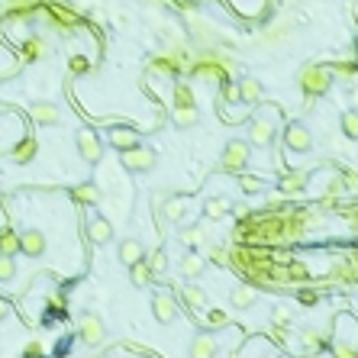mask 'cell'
I'll use <instances>...</instances> for the list:
<instances>
[{
	"label": "cell",
	"mask_w": 358,
	"mask_h": 358,
	"mask_svg": "<svg viewBox=\"0 0 358 358\" xmlns=\"http://www.w3.org/2000/svg\"><path fill=\"white\" fill-rule=\"evenodd\" d=\"M78 336L85 346H97V342H104L107 329H104V320L97 313H85L81 316V323H78Z\"/></svg>",
	"instance_id": "7"
},
{
	"label": "cell",
	"mask_w": 358,
	"mask_h": 358,
	"mask_svg": "<svg viewBox=\"0 0 358 358\" xmlns=\"http://www.w3.org/2000/svg\"><path fill=\"white\" fill-rule=\"evenodd\" d=\"M342 133L348 139H358V110H346L342 113Z\"/></svg>",
	"instance_id": "34"
},
{
	"label": "cell",
	"mask_w": 358,
	"mask_h": 358,
	"mask_svg": "<svg viewBox=\"0 0 358 358\" xmlns=\"http://www.w3.org/2000/svg\"><path fill=\"white\" fill-rule=\"evenodd\" d=\"M123 165H126V171H133V175H146V171H152L158 165V155H155V148H148V146H133L123 152Z\"/></svg>",
	"instance_id": "4"
},
{
	"label": "cell",
	"mask_w": 358,
	"mask_h": 358,
	"mask_svg": "<svg viewBox=\"0 0 358 358\" xmlns=\"http://www.w3.org/2000/svg\"><path fill=\"white\" fill-rule=\"evenodd\" d=\"M300 300H304V304H316V291H304V294H300Z\"/></svg>",
	"instance_id": "46"
},
{
	"label": "cell",
	"mask_w": 358,
	"mask_h": 358,
	"mask_svg": "<svg viewBox=\"0 0 358 358\" xmlns=\"http://www.w3.org/2000/svg\"><path fill=\"white\" fill-rule=\"evenodd\" d=\"M210 262L230 265V249H226V245H213V249H210Z\"/></svg>",
	"instance_id": "39"
},
{
	"label": "cell",
	"mask_w": 358,
	"mask_h": 358,
	"mask_svg": "<svg viewBox=\"0 0 358 358\" xmlns=\"http://www.w3.org/2000/svg\"><path fill=\"white\" fill-rule=\"evenodd\" d=\"M271 323H274V326H287V323H291V313H287L284 306H274V310H271Z\"/></svg>",
	"instance_id": "43"
},
{
	"label": "cell",
	"mask_w": 358,
	"mask_h": 358,
	"mask_svg": "<svg viewBox=\"0 0 358 358\" xmlns=\"http://www.w3.org/2000/svg\"><path fill=\"white\" fill-rule=\"evenodd\" d=\"M32 155H36V139H20V142L13 146V152H10V158L16 161V165L32 161Z\"/></svg>",
	"instance_id": "25"
},
{
	"label": "cell",
	"mask_w": 358,
	"mask_h": 358,
	"mask_svg": "<svg viewBox=\"0 0 358 358\" xmlns=\"http://www.w3.org/2000/svg\"><path fill=\"white\" fill-rule=\"evenodd\" d=\"M355 58H358V55H355Z\"/></svg>",
	"instance_id": "51"
},
{
	"label": "cell",
	"mask_w": 358,
	"mask_h": 358,
	"mask_svg": "<svg viewBox=\"0 0 358 358\" xmlns=\"http://www.w3.org/2000/svg\"><path fill=\"white\" fill-rule=\"evenodd\" d=\"M184 213L188 210H184V201H181V197H165V201H161V216L168 223H181Z\"/></svg>",
	"instance_id": "23"
},
{
	"label": "cell",
	"mask_w": 358,
	"mask_h": 358,
	"mask_svg": "<svg viewBox=\"0 0 358 358\" xmlns=\"http://www.w3.org/2000/svg\"><path fill=\"white\" fill-rule=\"evenodd\" d=\"M16 278V262L13 255H0V281H13Z\"/></svg>",
	"instance_id": "35"
},
{
	"label": "cell",
	"mask_w": 358,
	"mask_h": 358,
	"mask_svg": "<svg viewBox=\"0 0 358 358\" xmlns=\"http://www.w3.org/2000/svg\"><path fill=\"white\" fill-rule=\"evenodd\" d=\"M129 278H133V284H136V287L155 284V271L148 268L146 258H142V262H136V265H129Z\"/></svg>",
	"instance_id": "21"
},
{
	"label": "cell",
	"mask_w": 358,
	"mask_h": 358,
	"mask_svg": "<svg viewBox=\"0 0 358 358\" xmlns=\"http://www.w3.org/2000/svg\"><path fill=\"white\" fill-rule=\"evenodd\" d=\"M107 139H110V146H113V148L126 152V148H133L139 142V133H133L129 126H113L110 133H107Z\"/></svg>",
	"instance_id": "15"
},
{
	"label": "cell",
	"mask_w": 358,
	"mask_h": 358,
	"mask_svg": "<svg viewBox=\"0 0 358 358\" xmlns=\"http://www.w3.org/2000/svg\"><path fill=\"white\" fill-rule=\"evenodd\" d=\"M239 100V85H232V81H223V104L230 107Z\"/></svg>",
	"instance_id": "38"
},
{
	"label": "cell",
	"mask_w": 358,
	"mask_h": 358,
	"mask_svg": "<svg viewBox=\"0 0 358 358\" xmlns=\"http://www.w3.org/2000/svg\"><path fill=\"white\" fill-rule=\"evenodd\" d=\"M20 252L26 255V258H43L45 255V232L43 230L20 232Z\"/></svg>",
	"instance_id": "9"
},
{
	"label": "cell",
	"mask_w": 358,
	"mask_h": 358,
	"mask_svg": "<svg viewBox=\"0 0 358 358\" xmlns=\"http://www.w3.org/2000/svg\"><path fill=\"white\" fill-rule=\"evenodd\" d=\"M0 203H3V188H0Z\"/></svg>",
	"instance_id": "49"
},
{
	"label": "cell",
	"mask_w": 358,
	"mask_h": 358,
	"mask_svg": "<svg viewBox=\"0 0 358 358\" xmlns=\"http://www.w3.org/2000/svg\"><path fill=\"white\" fill-rule=\"evenodd\" d=\"M243 190H245V194H258V190H262V178L243 175Z\"/></svg>",
	"instance_id": "44"
},
{
	"label": "cell",
	"mask_w": 358,
	"mask_h": 358,
	"mask_svg": "<svg viewBox=\"0 0 358 358\" xmlns=\"http://www.w3.org/2000/svg\"><path fill=\"white\" fill-rule=\"evenodd\" d=\"M201 123V113H197V107H175V126L181 129H190Z\"/></svg>",
	"instance_id": "24"
},
{
	"label": "cell",
	"mask_w": 358,
	"mask_h": 358,
	"mask_svg": "<svg viewBox=\"0 0 358 358\" xmlns=\"http://www.w3.org/2000/svg\"><path fill=\"white\" fill-rule=\"evenodd\" d=\"M116 255H120V262L126 265H136V262H142V258H146V245L139 243V239H133V236H129V239H123V243H120V249H116Z\"/></svg>",
	"instance_id": "13"
},
{
	"label": "cell",
	"mask_w": 358,
	"mask_h": 358,
	"mask_svg": "<svg viewBox=\"0 0 358 358\" xmlns=\"http://www.w3.org/2000/svg\"><path fill=\"white\" fill-rule=\"evenodd\" d=\"M0 255H20V232L0 230Z\"/></svg>",
	"instance_id": "28"
},
{
	"label": "cell",
	"mask_w": 358,
	"mask_h": 358,
	"mask_svg": "<svg viewBox=\"0 0 358 358\" xmlns=\"http://www.w3.org/2000/svg\"><path fill=\"white\" fill-rule=\"evenodd\" d=\"M268 358H274V355H268Z\"/></svg>",
	"instance_id": "50"
},
{
	"label": "cell",
	"mask_w": 358,
	"mask_h": 358,
	"mask_svg": "<svg viewBox=\"0 0 358 358\" xmlns=\"http://www.w3.org/2000/svg\"><path fill=\"white\" fill-rule=\"evenodd\" d=\"M190 74L194 78H207V81H230V62L226 58H220L216 52H207V55H201V62H194V68H190Z\"/></svg>",
	"instance_id": "3"
},
{
	"label": "cell",
	"mask_w": 358,
	"mask_h": 358,
	"mask_svg": "<svg viewBox=\"0 0 358 358\" xmlns=\"http://www.w3.org/2000/svg\"><path fill=\"white\" fill-rule=\"evenodd\" d=\"M216 352H220V342L210 333H197L190 339V348H188L190 358H216Z\"/></svg>",
	"instance_id": "10"
},
{
	"label": "cell",
	"mask_w": 358,
	"mask_h": 358,
	"mask_svg": "<svg viewBox=\"0 0 358 358\" xmlns=\"http://www.w3.org/2000/svg\"><path fill=\"white\" fill-rule=\"evenodd\" d=\"M262 97H265V87L258 78H243V81H239V100H243V104H258Z\"/></svg>",
	"instance_id": "18"
},
{
	"label": "cell",
	"mask_w": 358,
	"mask_h": 358,
	"mask_svg": "<svg viewBox=\"0 0 358 358\" xmlns=\"http://www.w3.org/2000/svg\"><path fill=\"white\" fill-rule=\"evenodd\" d=\"M181 300H184L190 310H201V306L207 304V294H203V287L188 284V287H181Z\"/></svg>",
	"instance_id": "26"
},
{
	"label": "cell",
	"mask_w": 358,
	"mask_h": 358,
	"mask_svg": "<svg viewBox=\"0 0 358 358\" xmlns=\"http://www.w3.org/2000/svg\"><path fill=\"white\" fill-rule=\"evenodd\" d=\"M175 107H194V91L188 81H175Z\"/></svg>",
	"instance_id": "30"
},
{
	"label": "cell",
	"mask_w": 358,
	"mask_h": 358,
	"mask_svg": "<svg viewBox=\"0 0 358 358\" xmlns=\"http://www.w3.org/2000/svg\"><path fill=\"white\" fill-rule=\"evenodd\" d=\"M329 352H333V358H358V348L352 342H346V339H333Z\"/></svg>",
	"instance_id": "29"
},
{
	"label": "cell",
	"mask_w": 358,
	"mask_h": 358,
	"mask_svg": "<svg viewBox=\"0 0 358 358\" xmlns=\"http://www.w3.org/2000/svg\"><path fill=\"white\" fill-rule=\"evenodd\" d=\"M43 52H45V43H43V39H36V36L23 43V58H26V62H36Z\"/></svg>",
	"instance_id": "32"
},
{
	"label": "cell",
	"mask_w": 358,
	"mask_h": 358,
	"mask_svg": "<svg viewBox=\"0 0 358 358\" xmlns=\"http://www.w3.org/2000/svg\"><path fill=\"white\" fill-rule=\"evenodd\" d=\"M274 142V123L271 116H252L249 120V146L268 148Z\"/></svg>",
	"instance_id": "6"
},
{
	"label": "cell",
	"mask_w": 358,
	"mask_h": 358,
	"mask_svg": "<svg viewBox=\"0 0 358 358\" xmlns=\"http://www.w3.org/2000/svg\"><path fill=\"white\" fill-rule=\"evenodd\" d=\"M333 74H336V78H342V81H355L358 58H355V62H336V65H333Z\"/></svg>",
	"instance_id": "33"
},
{
	"label": "cell",
	"mask_w": 358,
	"mask_h": 358,
	"mask_svg": "<svg viewBox=\"0 0 358 358\" xmlns=\"http://www.w3.org/2000/svg\"><path fill=\"white\" fill-rule=\"evenodd\" d=\"M49 306H55V310H62V306H65V297H62V294H52V297H49Z\"/></svg>",
	"instance_id": "45"
},
{
	"label": "cell",
	"mask_w": 358,
	"mask_h": 358,
	"mask_svg": "<svg viewBox=\"0 0 358 358\" xmlns=\"http://www.w3.org/2000/svg\"><path fill=\"white\" fill-rule=\"evenodd\" d=\"M306 181H310L306 171H281L278 188H281V194H300V190L306 188Z\"/></svg>",
	"instance_id": "14"
},
{
	"label": "cell",
	"mask_w": 358,
	"mask_h": 358,
	"mask_svg": "<svg viewBox=\"0 0 358 358\" xmlns=\"http://www.w3.org/2000/svg\"><path fill=\"white\" fill-rule=\"evenodd\" d=\"M297 339H300V348H304L306 355H320V352H323V348L329 346V342H326V333H323V329H310V326H304Z\"/></svg>",
	"instance_id": "12"
},
{
	"label": "cell",
	"mask_w": 358,
	"mask_h": 358,
	"mask_svg": "<svg viewBox=\"0 0 358 358\" xmlns=\"http://www.w3.org/2000/svg\"><path fill=\"white\" fill-rule=\"evenodd\" d=\"M43 352H45L43 342H39V339H30V342H26V352H23V358H43Z\"/></svg>",
	"instance_id": "40"
},
{
	"label": "cell",
	"mask_w": 358,
	"mask_h": 358,
	"mask_svg": "<svg viewBox=\"0 0 358 358\" xmlns=\"http://www.w3.org/2000/svg\"><path fill=\"white\" fill-rule=\"evenodd\" d=\"M178 239L188 245V249H194V245L201 243V230H197V226H184V230L178 232Z\"/></svg>",
	"instance_id": "36"
},
{
	"label": "cell",
	"mask_w": 358,
	"mask_h": 358,
	"mask_svg": "<svg viewBox=\"0 0 358 358\" xmlns=\"http://www.w3.org/2000/svg\"><path fill=\"white\" fill-rule=\"evenodd\" d=\"M148 268L155 271V278H161V274L168 271V255H165V249H155V252L148 255Z\"/></svg>",
	"instance_id": "31"
},
{
	"label": "cell",
	"mask_w": 358,
	"mask_h": 358,
	"mask_svg": "<svg viewBox=\"0 0 358 358\" xmlns=\"http://www.w3.org/2000/svg\"><path fill=\"white\" fill-rule=\"evenodd\" d=\"M71 201L74 203H85V207H94V203H100V190H97L94 181L78 184V188H71Z\"/></svg>",
	"instance_id": "19"
},
{
	"label": "cell",
	"mask_w": 358,
	"mask_h": 358,
	"mask_svg": "<svg viewBox=\"0 0 358 358\" xmlns=\"http://www.w3.org/2000/svg\"><path fill=\"white\" fill-rule=\"evenodd\" d=\"M3 316H7V304H3V300H0V320H3Z\"/></svg>",
	"instance_id": "48"
},
{
	"label": "cell",
	"mask_w": 358,
	"mask_h": 358,
	"mask_svg": "<svg viewBox=\"0 0 358 358\" xmlns=\"http://www.w3.org/2000/svg\"><path fill=\"white\" fill-rule=\"evenodd\" d=\"M297 81H300V91L306 97V107L313 104L316 97H323L333 85V71L329 68H320V65H304L300 74H297Z\"/></svg>",
	"instance_id": "1"
},
{
	"label": "cell",
	"mask_w": 358,
	"mask_h": 358,
	"mask_svg": "<svg viewBox=\"0 0 358 358\" xmlns=\"http://www.w3.org/2000/svg\"><path fill=\"white\" fill-rule=\"evenodd\" d=\"M230 300H232V306H236V310H249V306H252L255 300H258V291H255V287H249V284L232 287Z\"/></svg>",
	"instance_id": "22"
},
{
	"label": "cell",
	"mask_w": 358,
	"mask_h": 358,
	"mask_svg": "<svg viewBox=\"0 0 358 358\" xmlns=\"http://www.w3.org/2000/svg\"><path fill=\"white\" fill-rule=\"evenodd\" d=\"M32 120L39 123V126H52V123H58V107L49 104V100H39V104L30 107Z\"/></svg>",
	"instance_id": "17"
},
{
	"label": "cell",
	"mask_w": 358,
	"mask_h": 358,
	"mask_svg": "<svg viewBox=\"0 0 358 358\" xmlns=\"http://www.w3.org/2000/svg\"><path fill=\"white\" fill-rule=\"evenodd\" d=\"M152 313H155L158 323H171V320L178 316V300L171 294H165V291H158V294L152 297Z\"/></svg>",
	"instance_id": "11"
},
{
	"label": "cell",
	"mask_w": 358,
	"mask_h": 358,
	"mask_svg": "<svg viewBox=\"0 0 358 358\" xmlns=\"http://www.w3.org/2000/svg\"><path fill=\"white\" fill-rule=\"evenodd\" d=\"M230 210H232V207H230L226 197H207V203H203V213H207L210 220H223Z\"/></svg>",
	"instance_id": "27"
},
{
	"label": "cell",
	"mask_w": 358,
	"mask_h": 358,
	"mask_svg": "<svg viewBox=\"0 0 358 358\" xmlns=\"http://www.w3.org/2000/svg\"><path fill=\"white\" fill-rule=\"evenodd\" d=\"M226 323H230V316L223 313V310H210V313H207V326L210 329H223Z\"/></svg>",
	"instance_id": "37"
},
{
	"label": "cell",
	"mask_w": 358,
	"mask_h": 358,
	"mask_svg": "<svg viewBox=\"0 0 358 358\" xmlns=\"http://www.w3.org/2000/svg\"><path fill=\"white\" fill-rule=\"evenodd\" d=\"M284 146L291 148V152H310V146H313V133H310L304 123H291V126L284 129Z\"/></svg>",
	"instance_id": "8"
},
{
	"label": "cell",
	"mask_w": 358,
	"mask_h": 358,
	"mask_svg": "<svg viewBox=\"0 0 358 358\" xmlns=\"http://www.w3.org/2000/svg\"><path fill=\"white\" fill-rule=\"evenodd\" d=\"M87 239L94 245H107L110 239H113V226L104 220V216H97V220L87 223Z\"/></svg>",
	"instance_id": "16"
},
{
	"label": "cell",
	"mask_w": 358,
	"mask_h": 358,
	"mask_svg": "<svg viewBox=\"0 0 358 358\" xmlns=\"http://www.w3.org/2000/svg\"><path fill=\"white\" fill-rule=\"evenodd\" d=\"M207 271V262H203L197 252H188L184 258H181V274L188 278V281H194V278H201V274Z\"/></svg>",
	"instance_id": "20"
},
{
	"label": "cell",
	"mask_w": 358,
	"mask_h": 358,
	"mask_svg": "<svg viewBox=\"0 0 358 358\" xmlns=\"http://www.w3.org/2000/svg\"><path fill=\"white\" fill-rule=\"evenodd\" d=\"M339 178H342V188L358 190V171H355V168H346L342 175H339Z\"/></svg>",
	"instance_id": "41"
},
{
	"label": "cell",
	"mask_w": 358,
	"mask_h": 358,
	"mask_svg": "<svg viewBox=\"0 0 358 358\" xmlns=\"http://www.w3.org/2000/svg\"><path fill=\"white\" fill-rule=\"evenodd\" d=\"M68 68H71V74H85L91 65H87L85 55H71V62H68Z\"/></svg>",
	"instance_id": "42"
},
{
	"label": "cell",
	"mask_w": 358,
	"mask_h": 358,
	"mask_svg": "<svg viewBox=\"0 0 358 358\" xmlns=\"http://www.w3.org/2000/svg\"><path fill=\"white\" fill-rule=\"evenodd\" d=\"M249 158H252V146L245 139H230L223 146V155H220V168L226 175H243L249 168Z\"/></svg>",
	"instance_id": "2"
},
{
	"label": "cell",
	"mask_w": 358,
	"mask_h": 358,
	"mask_svg": "<svg viewBox=\"0 0 358 358\" xmlns=\"http://www.w3.org/2000/svg\"><path fill=\"white\" fill-rule=\"evenodd\" d=\"M348 104L358 110V87H352V91H348Z\"/></svg>",
	"instance_id": "47"
},
{
	"label": "cell",
	"mask_w": 358,
	"mask_h": 358,
	"mask_svg": "<svg viewBox=\"0 0 358 358\" xmlns=\"http://www.w3.org/2000/svg\"><path fill=\"white\" fill-rule=\"evenodd\" d=\"M74 146H78V155L85 158L87 165H97V161H100V155H104V146H100L97 133H91V129H78Z\"/></svg>",
	"instance_id": "5"
}]
</instances>
